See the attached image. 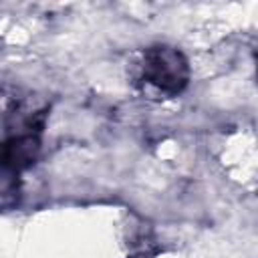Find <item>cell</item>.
<instances>
[{"instance_id":"cell-1","label":"cell","mask_w":258,"mask_h":258,"mask_svg":"<svg viewBox=\"0 0 258 258\" xmlns=\"http://www.w3.org/2000/svg\"><path fill=\"white\" fill-rule=\"evenodd\" d=\"M145 79L165 93H177L185 85V62L177 50L155 48L145 58Z\"/></svg>"},{"instance_id":"cell-2","label":"cell","mask_w":258,"mask_h":258,"mask_svg":"<svg viewBox=\"0 0 258 258\" xmlns=\"http://www.w3.org/2000/svg\"><path fill=\"white\" fill-rule=\"evenodd\" d=\"M36 151H38V141H36V137H32V135H22V137L12 139V141L6 145L4 161H6V165H12L14 169H18V167H24L26 163H30V161L34 159Z\"/></svg>"}]
</instances>
